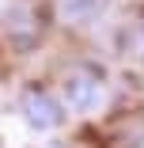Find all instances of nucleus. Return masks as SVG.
<instances>
[{
  "mask_svg": "<svg viewBox=\"0 0 144 148\" xmlns=\"http://www.w3.org/2000/svg\"><path fill=\"white\" fill-rule=\"evenodd\" d=\"M110 95H114V84L99 61H76L61 76V99H65L68 114H76V118L102 114L110 106Z\"/></svg>",
  "mask_w": 144,
  "mask_h": 148,
  "instance_id": "1",
  "label": "nucleus"
},
{
  "mask_svg": "<svg viewBox=\"0 0 144 148\" xmlns=\"http://www.w3.org/2000/svg\"><path fill=\"white\" fill-rule=\"evenodd\" d=\"M53 23H57L53 8L34 4V0H15L0 12V38L12 53H34L46 46V34Z\"/></svg>",
  "mask_w": 144,
  "mask_h": 148,
  "instance_id": "2",
  "label": "nucleus"
},
{
  "mask_svg": "<svg viewBox=\"0 0 144 148\" xmlns=\"http://www.w3.org/2000/svg\"><path fill=\"white\" fill-rule=\"evenodd\" d=\"M15 110L23 118V125L31 133H42V137H53V129H61L68 122V106H65L61 91H53V87L42 84V80H31V84L19 87Z\"/></svg>",
  "mask_w": 144,
  "mask_h": 148,
  "instance_id": "3",
  "label": "nucleus"
},
{
  "mask_svg": "<svg viewBox=\"0 0 144 148\" xmlns=\"http://www.w3.org/2000/svg\"><path fill=\"white\" fill-rule=\"evenodd\" d=\"M53 15L61 27H68L76 34H87L114 15V0H57Z\"/></svg>",
  "mask_w": 144,
  "mask_h": 148,
  "instance_id": "4",
  "label": "nucleus"
},
{
  "mask_svg": "<svg viewBox=\"0 0 144 148\" xmlns=\"http://www.w3.org/2000/svg\"><path fill=\"white\" fill-rule=\"evenodd\" d=\"M118 49L129 57V61H136V65H144V8L118 31Z\"/></svg>",
  "mask_w": 144,
  "mask_h": 148,
  "instance_id": "5",
  "label": "nucleus"
},
{
  "mask_svg": "<svg viewBox=\"0 0 144 148\" xmlns=\"http://www.w3.org/2000/svg\"><path fill=\"white\" fill-rule=\"evenodd\" d=\"M38 148H68V144H65V140H61V137H46V140H42V144H38Z\"/></svg>",
  "mask_w": 144,
  "mask_h": 148,
  "instance_id": "6",
  "label": "nucleus"
}]
</instances>
